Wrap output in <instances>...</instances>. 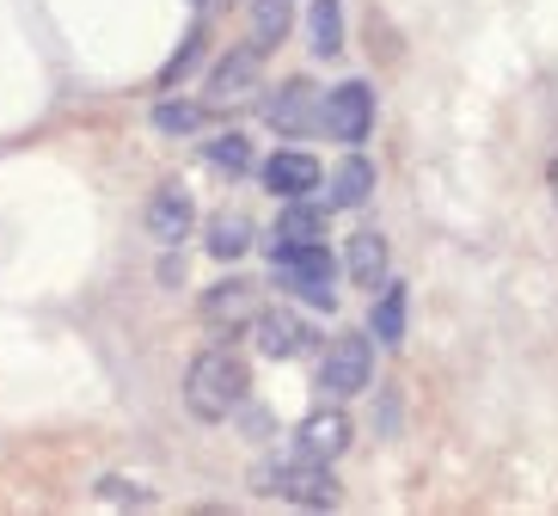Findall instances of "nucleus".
<instances>
[{"mask_svg":"<svg viewBox=\"0 0 558 516\" xmlns=\"http://www.w3.org/2000/svg\"><path fill=\"white\" fill-rule=\"evenodd\" d=\"M246 387H252V375L233 350H203L197 363L184 369V406L203 424H221V418L240 412L246 406Z\"/></svg>","mask_w":558,"mask_h":516,"instance_id":"1","label":"nucleus"},{"mask_svg":"<svg viewBox=\"0 0 558 516\" xmlns=\"http://www.w3.org/2000/svg\"><path fill=\"white\" fill-rule=\"evenodd\" d=\"M258 492H264V499H289V504H301V511H331V504H338V480H331V467L313 461V455H295V461L264 467Z\"/></svg>","mask_w":558,"mask_h":516,"instance_id":"2","label":"nucleus"},{"mask_svg":"<svg viewBox=\"0 0 558 516\" xmlns=\"http://www.w3.org/2000/svg\"><path fill=\"white\" fill-rule=\"evenodd\" d=\"M270 265H277L282 289H295V296L313 301L319 314L338 308V296H331V252H326V240H313V247H282V240H270Z\"/></svg>","mask_w":558,"mask_h":516,"instance_id":"3","label":"nucleus"},{"mask_svg":"<svg viewBox=\"0 0 558 516\" xmlns=\"http://www.w3.org/2000/svg\"><path fill=\"white\" fill-rule=\"evenodd\" d=\"M368 382H375V345H368V333L331 338V350L319 357V387H326L331 400H356V394H368Z\"/></svg>","mask_w":558,"mask_h":516,"instance_id":"4","label":"nucleus"},{"mask_svg":"<svg viewBox=\"0 0 558 516\" xmlns=\"http://www.w3.org/2000/svg\"><path fill=\"white\" fill-rule=\"evenodd\" d=\"M264 81V50L246 44V50H228L221 62L209 68V93H203V111H233V105H246Z\"/></svg>","mask_w":558,"mask_h":516,"instance_id":"5","label":"nucleus"},{"mask_svg":"<svg viewBox=\"0 0 558 516\" xmlns=\"http://www.w3.org/2000/svg\"><path fill=\"white\" fill-rule=\"evenodd\" d=\"M319 123H326L331 142H368V123H375V86L368 81H344L319 99Z\"/></svg>","mask_w":558,"mask_h":516,"instance_id":"6","label":"nucleus"},{"mask_svg":"<svg viewBox=\"0 0 558 516\" xmlns=\"http://www.w3.org/2000/svg\"><path fill=\"white\" fill-rule=\"evenodd\" d=\"M264 117H270V130H277V135H307V130H319V86H313V81L277 86V93L264 99Z\"/></svg>","mask_w":558,"mask_h":516,"instance_id":"7","label":"nucleus"},{"mask_svg":"<svg viewBox=\"0 0 558 516\" xmlns=\"http://www.w3.org/2000/svg\"><path fill=\"white\" fill-rule=\"evenodd\" d=\"M258 284H246V277H228V284H215L209 296H203V320H209L215 333H240V326H252L258 320Z\"/></svg>","mask_w":558,"mask_h":516,"instance_id":"8","label":"nucleus"},{"mask_svg":"<svg viewBox=\"0 0 558 516\" xmlns=\"http://www.w3.org/2000/svg\"><path fill=\"white\" fill-rule=\"evenodd\" d=\"M252 333H258V350L270 363H289V357H301V350L313 345V326L301 314H289V308H258Z\"/></svg>","mask_w":558,"mask_h":516,"instance_id":"9","label":"nucleus"},{"mask_svg":"<svg viewBox=\"0 0 558 516\" xmlns=\"http://www.w3.org/2000/svg\"><path fill=\"white\" fill-rule=\"evenodd\" d=\"M191 221H197V209H191V191L184 184H160L148 203V233L160 240V247H179L184 233H191Z\"/></svg>","mask_w":558,"mask_h":516,"instance_id":"10","label":"nucleus"},{"mask_svg":"<svg viewBox=\"0 0 558 516\" xmlns=\"http://www.w3.org/2000/svg\"><path fill=\"white\" fill-rule=\"evenodd\" d=\"M350 418L331 406V412H313L307 424H301V436H295V455H313V461H338V455L350 449Z\"/></svg>","mask_w":558,"mask_h":516,"instance_id":"11","label":"nucleus"},{"mask_svg":"<svg viewBox=\"0 0 558 516\" xmlns=\"http://www.w3.org/2000/svg\"><path fill=\"white\" fill-rule=\"evenodd\" d=\"M264 184L277 197H307V191H319V160L313 154H270L264 160Z\"/></svg>","mask_w":558,"mask_h":516,"instance_id":"12","label":"nucleus"},{"mask_svg":"<svg viewBox=\"0 0 558 516\" xmlns=\"http://www.w3.org/2000/svg\"><path fill=\"white\" fill-rule=\"evenodd\" d=\"M344 271H350V284L356 289H380L387 284V240L380 233H350V247H344Z\"/></svg>","mask_w":558,"mask_h":516,"instance_id":"13","label":"nucleus"},{"mask_svg":"<svg viewBox=\"0 0 558 516\" xmlns=\"http://www.w3.org/2000/svg\"><path fill=\"white\" fill-rule=\"evenodd\" d=\"M277 240L282 247H313V240H326V203H307V197H289L277 221Z\"/></svg>","mask_w":558,"mask_h":516,"instance_id":"14","label":"nucleus"},{"mask_svg":"<svg viewBox=\"0 0 558 516\" xmlns=\"http://www.w3.org/2000/svg\"><path fill=\"white\" fill-rule=\"evenodd\" d=\"M307 50L313 56L344 50V0H313L307 7Z\"/></svg>","mask_w":558,"mask_h":516,"instance_id":"15","label":"nucleus"},{"mask_svg":"<svg viewBox=\"0 0 558 516\" xmlns=\"http://www.w3.org/2000/svg\"><path fill=\"white\" fill-rule=\"evenodd\" d=\"M405 284H380V301L375 314H368V326H375L380 345H405Z\"/></svg>","mask_w":558,"mask_h":516,"instance_id":"16","label":"nucleus"},{"mask_svg":"<svg viewBox=\"0 0 558 516\" xmlns=\"http://www.w3.org/2000/svg\"><path fill=\"white\" fill-rule=\"evenodd\" d=\"M368 191H375V167L362 154H350L344 167L331 172V203L338 209H356V203H368Z\"/></svg>","mask_w":558,"mask_h":516,"instance_id":"17","label":"nucleus"},{"mask_svg":"<svg viewBox=\"0 0 558 516\" xmlns=\"http://www.w3.org/2000/svg\"><path fill=\"white\" fill-rule=\"evenodd\" d=\"M289 19H295V0H252V44L258 50H277L282 32H289Z\"/></svg>","mask_w":558,"mask_h":516,"instance_id":"18","label":"nucleus"},{"mask_svg":"<svg viewBox=\"0 0 558 516\" xmlns=\"http://www.w3.org/2000/svg\"><path fill=\"white\" fill-rule=\"evenodd\" d=\"M203 247H209L215 259H240V252L252 247V221H246V216H215Z\"/></svg>","mask_w":558,"mask_h":516,"instance_id":"19","label":"nucleus"},{"mask_svg":"<svg viewBox=\"0 0 558 516\" xmlns=\"http://www.w3.org/2000/svg\"><path fill=\"white\" fill-rule=\"evenodd\" d=\"M203 160H209V167H221L228 179H240V172L252 167V142L240 130H228V135H215L209 148H203Z\"/></svg>","mask_w":558,"mask_h":516,"instance_id":"20","label":"nucleus"},{"mask_svg":"<svg viewBox=\"0 0 558 516\" xmlns=\"http://www.w3.org/2000/svg\"><path fill=\"white\" fill-rule=\"evenodd\" d=\"M197 123H203V105H184V99L154 105V130H160V135H191Z\"/></svg>","mask_w":558,"mask_h":516,"instance_id":"21","label":"nucleus"},{"mask_svg":"<svg viewBox=\"0 0 558 516\" xmlns=\"http://www.w3.org/2000/svg\"><path fill=\"white\" fill-rule=\"evenodd\" d=\"M197 56H203V25H197V32H191V37H184V50H179V56H172V62H166V74H160V86H179V81H184V74H191V62H197Z\"/></svg>","mask_w":558,"mask_h":516,"instance_id":"22","label":"nucleus"},{"mask_svg":"<svg viewBox=\"0 0 558 516\" xmlns=\"http://www.w3.org/2000/svg\"><path fill=\"white\" fill-rule=\"evenodd\" d=\"M99 499L105 504H135V511H148L154 492H142V485H130V480H99Z\"/></svg>","mask_w":558,"mask_h":516,"instance_id":"23","label":"nucleus"},{"mask_svg":"<svg viewBox=\"0 0 558 516\" xmlns=\"http://www.w3.org/2000/svg\"><path fill=\"white\" fill-rule=\"evenodd\" d=\"M553 197H558V160H553Z\"/></svg>","mask_w":558,"mask_h":516,"instance_id":"24","label":"nucleus"},{"mask_svg":"<svg viewBox=\"0 0 558 516\" xmlns=\"http://www.w3.org/2000/svg\"><path fill=\"white\" fill-rule=\"evenodd\" d=\"M221 7H228V0H221Z\"/></svg>","mask_w":558,"mask_h":516,"instance_id":"25","label":"nucleus"},{"mask_svg":"<svg viewBox=\"0 0 558 516\" xmlns=\"http://www.w3.org/2000/svg\"><path fill=\"white\" fill-rule=\"evenodd\" d=\"M197 7H203V0H197Z\"/></svg>","mask_w":558,"mask_h":516,"instance_id":"26","label":"nucleus"}]
</instances>
